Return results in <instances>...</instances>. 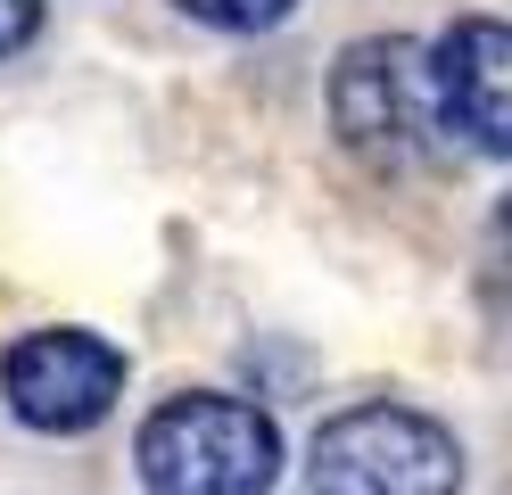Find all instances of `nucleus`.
<instances>
[{
	"label": "nucleus",
	"instance_id": "nucleus-1",
	"mask_svg": "<svg viewBox=\"0 0 512 495\" xmlns=\"http://www.w3.org/2000/svg\"><path fill=\"white\" fill-rule=\"evenodd\" d=\"M323 108L347 157H364L372 174H446L463 165V141L446 124L438 99V58L413 33H364L331 58Z\"/></svg>",
	"mask_w": 512,
	"mask_h": 495
},
{
	"label": "nucleus",
	"instance_id": "nucleus-2",
	"mask_svg": "<svg viewBox=\"0 0 512 495\" xmlns=\"http://www.w3.org/2000/svg\"><path fill=\"white\" fill-rule=\"evenodd\" d=\"M281 462H290L281 421L232 388H174L133 438V471L149 495H273Z\"/></svg>",
	"mask_w": 512,
	"mask_h": 495
},
{
	"label": "nucleus",
	"instance_id": "nucleus-3",
	"mask_svg": "<svg viewBox=\"0 0 512 495\" xmlns=\"http://www.w3.org/2000/svg\"><path fill=\"white\" fill-rule=\"evenodd\" d=\"M306 495H463V438L405 396L339 405L306 438Z\"/></svg>",
	"mask_w": 512,
	"mask_h": 495
},
{
	"label": "nucleus",
	"instance_id": "nucleus-4",
	"mask_svg": "<svg viewBox=\"0 0 512 495\" xmlns=\"http://www.w3.org/2000/svg\"><path fill=\"white\" fill-rule=\"evenodd\" d=\"M0 396L42 438H83L124 396V347L100 339V330H83V322H42L25 339H9V355H0Z\"/></svg>",
	"mask_w": 512,
	"mask_h": 495
},
{
	"label": "nucleus",
	"instance_id": "nucleus-5",
	"mask_svg": "<svg viewBox=\"0 0 512 495\" xmlns=\"http://www.w3.org/2000/svg\"><path fill=\"white\" fill-rule=\"evenodd\" d=\"M430 58L463 157H512V17H455Z\"/></svg>",
	"mask_w": 512,
	"mask_h": 495
},
{
	"label": "nucleus",
	"instance_id": "nucleus-6",
	"mask_svg": "<svg viewBox=\"0 0 512 495\" xmlns=\"http://www.w3.org/2000/svg\"><path fill=\"white\" fill-rule=\"evenodd\" d=\"M174 9L190 25H207V33H273L298 0H174Z\"/></svg>",
	"mask_w": 512,
	"mask_h": 495
},
{
	"label": "nucleus",
	"instance_id": "nucleus-7",
	"mask_svg": "<svg viewBox=\"0 0 512 495\" xmlns=\"http://www.w3.org/2000/svg\"><path fill=\"white\" fill-rule=\"evenodd\" d=\"M42 33V0H0V58H17Z\"/></svg>",
	"mask_w": 512,
	"mask_h": 495
}]
</instances>
